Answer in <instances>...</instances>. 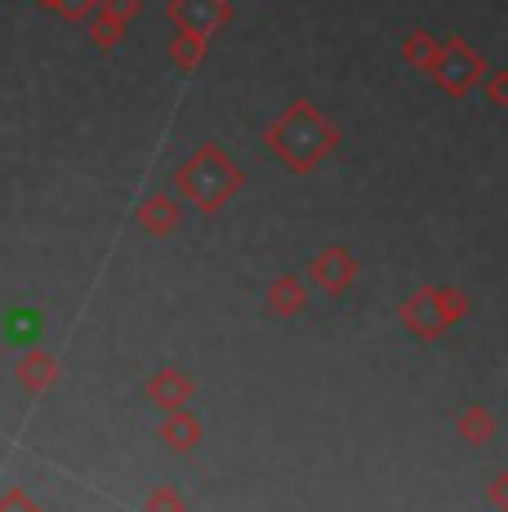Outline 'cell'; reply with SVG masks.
<instances>
[{
	"mask_svg": "<svg viewBox=\"0 0 508 512\" xmlns=\"http://www.w3.org/2000/svg\"><path fill=\"white\" fill-rule=\"evenodd\" d=\"M0 339L9 343V348H36V343L45 339V312L32 308V303H14V308L0 317Z\"/></svg>",
	"mask_w": 508,
	"mask_h": 512,
	"instance_id": "obj_1",
	"label": "cell"
},
{
	"mask_svg": "<svg viewBox=\"0 0 508 512\" xmlns=\"http://www.w3.org/2000/svg\"><path fill=\"white\" fill-rule=\"evenodd\" d=\"M174 18L188 23L192 32H214L219 23H228V5L223 0H174Z\"/></svg>",
	"mask_w": 508,
	"mask_h": 512,
	"instance_id": "obj_2",
	"label": "cell"
},
{
	"mask_svg": "<svg viewBox=\"0 0 508 512\" xmlns=\"http://www.w3.org/2000/svg\"><path fill=\"white\" fill-rule=\"evenodd\" d=\"M473 72V67H468V58L464 54H455V67H451V85H464V76Z\"/></svg>",
	"mask_w": 508,
	"mask_h": 512,
	"instance_id": "obj_3",
	"label": "cell"
}]
</instances>
